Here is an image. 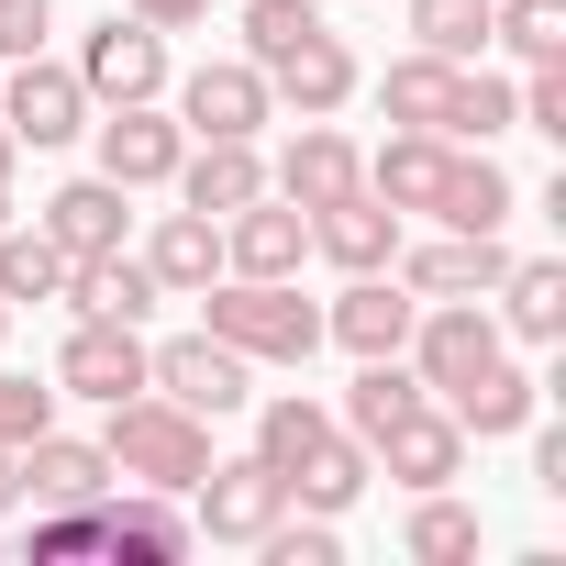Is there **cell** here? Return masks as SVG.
Instances as JSON below:
<instances>
[{"label": "cell", "mask_w": 566, "mask_h": 566, "mask_svg": "<svg viewBox=\"0 0 566 566\" xmlns=\"http://www.w3.org/2000/svg\"><path fill=\"white\" fill-rule=\"evenodd\" d=\"M200 301H211L200 334H222L244 367H312V345H323V312L301 301V277H233L222 266Z\"/></svg>", "instance_id": "6da1fadb"}, {"label": "cell", "mask_w": 566, "mask_h": 566, "mask_svg": "<svg viewBox=\"0 0 566 566\" xmlns=\"http://www.w3.org/2000/svg\"><path fill=\"white\" fill-rule=\"evenodd\" d=\"M101 455H112V478L189 500V489H200V467H211V422H200V411H178L167 389H134V400H112Z\"/></svg>", "instance_id": "7a4b0ae2"}, {"label": "cell", "mask_w": 566, "mask_h": 566, "mask_svg": "<svg viewBox=\"0 0 566 566\" xmlns=\"http://www.w3.org/2000/svg\"><path fill=\"white\" fill-rule=\"evenodd\" d=\"M277 511H290V478H277L266 455H211L200 467V489H189V533H211V544H255Z\"/></svg>", "instance_id": "3957f363"}, {"label": "cell", "mask_w": 566, "mask_h": 566, "mask_svg": "<svg viewBox=\"0 0 566 566\" xmlns=\"http://www.w3.org/2000/svg\"><path fill=\"white\" fill-rule=\"evenodd\" d=\"M78 90H90L101 112H112V101H156V90H167V34L134 23V12L90 23V45H78Z\"/></svg>", "instance_id": "277c9868"}, {"label": "cell", "mask_w": 566, "mask_h": 566, "mask_svg": "<svg viewBox=\"0 0 566 566\" xmlns=\"http://www.w3.org/2000/svg\"><path fill=\"white\" fill-rule=\"evenodd\" d=\"M145 389H167L178 411L222 422V411H244V356L222 334H178V345H145Z\"/></svg>", "instance_id": "5b68a950"}, {"label": "cell", "mask_w": 566, "mask_h": 566, "mask_svg": "<svg viewBox=\"0 0 566 566\" xmlns=\"http://www.w3.org/2000/svg\"><path fill=\"white\" fill-rule=\"evenodd\" d=\"M0 123H12V145H78V134H90V90H78V67L12 56V78H0Z\"/></svg>", "instance_id": "8992f818"}, {"label": "cell", "mask_w": 566, "mask_h": 566, "mask_svg": "<svg viewBox=\"0 0 566 566\" xmlns=\"http://www.w3.org/2000/svg\"><path fill=\"white\" fill-rule=\"evenodd\" d=\"M301 255H312V211L301 200L255 189L244 211H222V266L233 277H301Z\"/></svg>", "instance_id": "52a82bcc"}, {"label": "cell", "mask_w": 566, "mask_h": 566, "mask_svg": "<svg viewBox=\"0 0 566 566\" xmlns=\"http://www.w3.org/2000/svg\"><path fill=\"white\" fill-rule=\"evenodd\" d=\"M266 101H290L301 123H334V112L356 101V56H345V34L312 23L301 45H277V56H266Z\"/></svg>", "instance_id": "ba28073f"}, {"label": "cell", "mask_w": 566, "mask_h": 566, "mask_svg": "<svg viewBox=\"0 0 566 566\" xmlns=\"http://www.w3.org/2000/svg\"><path fill=\"white\" fill-rule=\"evenodd\" d=\"M90 134H101V178H123V189H167L178 156H189V134H178L156 101H112Z\"/></svg>", "instance_id": "9c48e42d"}, {"label": "cell", "mask_w": 566, "mask_h": 566, "mask_svg": "<svg viewBox=\"0 0 566 566\" xmlns=\"http://www.w3.org/2000/svg\"><path fill=\"white\" fill-rule=\"evenodd\" d=\"M489 356H500V323H489L478 301H433V312H411V367H422V389H433V400H444V389H467Z\"/></svg>", "instance_id": "30bf717a"}, {"label": "cell", "mask_w": 566, "mask_h": 566, "mask_svg": "<svg viewBox=\"0 0 566 566\" xmlns=\"http://www.w3.org/2000/svg\"><path fill=\"white\" fill-rule=\"evenodd\" d=\"M277 101H266V67L255 56H211L178 78V134H255Z\"/></svg>", "instance_id": "8fae6325"}, {"label": "cell", "mask_w": 566, "mask_h": 566, "mask_svg": "<svg viewBox=\"0 0 566 566\" xmlns=\"http://www.w3.org/2000/svg\"><path fill=\"white\" fill-rule=\"evenodd\" d=\"M56 389H67V400H101V411L134 400V389H145V334H134V323H78V334L56 345Z\"/></svg>", "instance_id": "7c38bea8"}, {"label": "cell", "mask_w": 566, "mask_h": 566, "mask_svg": "<svg viewBox=\"0 0 566 566\" xmlns=\"http://www.w3.org/2000/svg\"><path fill=\"white\" fill-rule=\"evenodd\" d=\"M367 467H389L400 489H444V478L467 467V422H455V411H433V400H411V411L367 444Z\"/></svg>", "instance_id": "4fadbf2b"}, {"label": "cell", "mask_w": 566, "mask_h": 566, "mask_svg": "<svg viewBox=\"0 0 566 566\" xmlns=\"http://www.w3.org/2000/svg\"><path fill=\"white\" fill-rule=\"evenodd\" d=\"M389 266H400L411 301H478V290H500L511 255H500V233H455V222H444V244H411V255H389Z\"/></svg>", "instance_id": "5bb4252c"}, {"label": "cell", "mask_w": 566, "mask_h": 566, "mask_svg": "<svg viewBox=\"0 0 566 566\" xmlns=\"http://www.w3.org/2000/svg\"><path fill=\"white\" fill-rule=\"evenodd\" d=\"M277 200H301V211H323V200H345V189H367V156L334 134V123H301L290 134V156H277V178H266Z\"/></svg>", "instance_id": "9a60e30c"}, {"label": "cell", "mask_w": 566, "mask_h": 566, "mask_svg": "<svg viewBox=\"0 0 566 566\" xmlns=\"http://www.w3.org/2000/svg\"><path fill=\"white\" fill-rule=\"evenodd\" d=\"M411 312H422V301L400 290V277H378V266H367L356 290L323 312V334H334L345 356H400V345H411Z\"/></svg>", "instance_id": "2e32d148"}, {"label": "cell", "mask_w": 566, "mask_h": 566, "mask_svg": "<svg viewBox=\"0 0 566 566\" xmlns=\"http://www.w3.org/2000/svg\"><path fill=\"white\" fill-rule=\"evenodd\" d=\"M312 244H323L345 277H367V266H389V255H400V211H389L378 189H345V200H323V211H312Z\"/></svg>", "instance_id": "e0dca14e"}, {"label": "cell", "mask_w": 566, "mask_h": 566, "mask_svg": "<svg viewBox=\"0 0 566 566\" xmlns=\"http://www.w3.org/2000/svg\"><path fill=\"white\" fill-rule=\"evenodd\" d=\"M56 301H78V323H145L167 290H156V266H145V255L112 244V255H78V266H67V290H56Z\"/></svg>", "instance_id": "ac0fdd59"}, {"label": "cell", "mask_w": 566, "mask_h": 566, "mask_svg": "<svg viewBox=\"0 0 566 566\" xmlns=\"http://www.w3.org/2000/svg\"><path fill=\"white\" fill-rule=\"evenodd\" d=\"M255 189H266L255 134H200V156H178V200H189V211H211V222H222V211H244Z\"/></svg>", "instance_id": "d6986e66"}, {"label": "cell", "mask_w": 566, "mask_h": 566, "mask_svg": "<svg viewBox=\"0 0 566 566\" xmlns=\"http://www.w3.org/2000/svg\"><path fill=\"white\" fill-rule=\"evenodd\" d=\"M23 500H45V511H78V500H112V455L101 444H67L56 422L23 444Z\"/></svg>", "instance_id": "ffe728a7"}, {"label": "cell", "mask_w": 566, "mask_h": 566, "mask_svg": "<svg viewBox=\"0 0 566 566\" xmlns=\"http://www.w3.org/2000/svg\"><path fill=\"white\" fill-rule=\"evenodd\" d=\"M444 167H455L444 134H389V145L367 156V189H378L389 211H433V200H444Z\"/></svg>", "instance_id": "44dd1931"}, {"label": "cell", "mask_w": 566, "mask_h": 566, "mask_svg": "<svg viewBox=\"0 0 566 566\" xmlns=\"http://www.w3.org/2000/svg\"><path fill=\"white\" fill-rule=\"evenodd\" d=\"M123 200H134L123 178H67V189L45 200V233L67 244V266H78V255H112V244H123Z\"/></svg>", "instance_id": "7402d4cb"}, {"label": "cell", "mask_w": 566, "mask_h": 566, "mask_svg": "<svg viewBox=\"0 0 566 566\" xmlns=\"http://www.w3.org/2000/svg\"><path fill=\"white\" fill-rule=\"evenodd\" d=\"M145 266H156V290H211V277H222V222L211 211H167L156 233H145Z\"/></svg>", "instance_id": "603a6c76"}, {"label": "cell", "mask_w": 566, "mask_h": 566, "mask_svg": "<svg viewBox=\"0 0 566 566\" xmlns=\"http://www.w3.org/2000/svg\"><path fill=\"white\" fill-rule=\"evenodd\" d=\"M101 544L112 555H189L200 533H189V511L167 489H134V500H101Z\"/></svg>", "instance_id": "cb8c5ba5"}, {"label": "cell", "mask_w": 566, "mask_h": 566, "mask_svg": "<svg viewBox=\"0 0 566 566\" xmlns=\"http://www.w3.org/2000/svg\"><path fill=\"white\" fill-rule=\"evenodd\" d=\"M500 334H522V345H555V334H566V266H555V255L500 266Z\"/></svg>", "instance_id": "d4e9b609"}, {"label": "cell", "mask_w": 566, "mask_h": 566, "mask_svg": "<svg viewBox=\"0 0 566 566\" xmlns=\"http://www.w3.org/2000/svg\"><path fill=\"white\" fill-rule=\"evenodd\" d=\"M411 400H433V389H422V367H411V356H367V367H356V389H345V433H356V444H378Z\"/></svg>", "instance_id": "484cf974"}, {"label": "cell", "mask_w": 566, "mask_h": 566, "mask_svg": "<svg viewBox=\"0 0 566 566\" xmlns=\"http://www.w3.org/2000/svg\"><path fill=\"white\" fill-rule=\"evenodd\" d=\"M533 400H544V389H533V378H522L511 356H489V367H478L467 389H444V411H455L467 433H522V422H533Z\"/></svg>", "instance_id": "4316f807"}, {"label": "cell", "mask_w": 566, "mask_h": 566, "mask_svg": "<svg viewBox=\"0 0 566 566\" xmlns=\"http://www.w3.org/2000/svg\"><path fill=\"white\" fill-rule=\"evenodd\" d=\"M356 489H367V444H356V433L334 422V433H323V444H312V455L290 467V500H301V511H345Z\"/></svg>", "instance_id": "83f0119b"}, {"label": "cell", "mask_w": 566, "mask_h": 566, "mask_svg": "<svg viewBox=\"0 0 566 566\" xmlns=\"http://www.w3.org/2000/svg\"><path fill=\"white\" fill-rule=\"evenodd\" d=\"M56 290H67V244H56L45 222H34V233L0 222V301H56Z\"/></svg>", "instance_id": "f1b7e54d"}, {"label": "cell", "mask_w": 566, "mask_h": 566, "mask_svg": "<svg viewBox=\"0 0 566 566\" xmlns=\"http://www.w3.org/2000/svg\"><path fill=\"white\" fill-rule=\"evenodd\" d=\"M444 90H455V56H400V67L378 78V112H389L400 134H433V123H444Z\"/></svg>", "instance_id": "f546056e"}, {"label": "cell", "mask_w": 566, "mask_h": 566, "mask_svg": "<svg viewBox=\"0 0 566 566\" xmlns=\"http://www.w3.org/2000/svg\"><path fill=\"white\" fill-rule=\"evenodd\" d=\"M433 222H455V233H500V222H511V178H500L489 156H455V167H444Z\"/></svg>", "instance_id": "4dcf8cb0"}, {"label": "cell", "mask_w": 566, "mask_h": 566, "mask_svg": "<svg viewBox=\"0 0 566 566\" xmlns=\"http://www.w3.org/2000/svg\"><path fill=\"white\" fill-rule=\"evenodd\" d=\"M511 123H522V112H511V78H489V67L467 78V67H455V90H444V123H433V134H444V145H489V134H511Z\"/></svg>", "instance_id": "1f68e13d"}, {"label": "cell", "mask_w": 566, "mask_h": 566, "mask_svg": "<svg viewBox=\"0 0 566 566\" xmlns=\"http://www.w3.org/2000/svg\"><path fill=\"white\" fill-rule=\"evenodd\" d=\"M411 500H422V511H411V533H400V544H411L422 566H455V555H478V511H467V500H444V489H411Z\"/></svg>", "instance_id": "d6a6232c"}, {"label": "cell", "mask_w": 566, "mask_h": 566, "mask_svg": "<svg viewBox=\"0 0 566 566\" xmlns=\"http://www.w3.org/2000/svg\"><path fill=\"white\" fill-rule=\"evenodd\" d=\"M489 45H511V56H566V0H489Z\"/></svg>", "instance_id": "836d02e7"}, {"label": "cell", "mask_w": 566, "mask_h": 566, "mask_svg": "<svg viewBox=\"0 0 566 566\" xmlns=\"http://www.w3.org/2000/svg\"><path fill=\"white\" fill-rule=\"evenodd\" d=\"M323 433H334V411H323V400H266V422H255V455H266L277 478H290V467H301Z\"/></svg>", "instance_id": "e575fe53"}, {"label": "cell", "mask_w": 566, "mask_h": 566, "mask_svg": "<svg viewBox=\"0 0 566 566\" xmlns=\"http://www.w3.org/2000/svg\"><path fill=\"white\" fill-rule=\"evenodd\" d=\"M411 34H422V56H478L489 45V0H411Z\"/></svg>", "instance_id": "d590c367"}, {"label": "cell", "mask_w": 566, "mask_h": 566, "mask_svg": "<svg viewBox=\"0 0 566 566\" xmlns=\"http://www.w3.org/2000/svg\"><path fill=\"white\" fill-rule=\"evenodd\" d=\"M255 555H266V566H334V555H345V533H334V511H312V522L277 511V522L255 533Z\"/></svg>", "instance_id": "8d00e7d4"}, {"label": "cell", "mask_w": 566, "mask_h": 566, "mask_svg": "<svg viewBox=\"0 0 566 566\" xmlns=\"http://www.w3.org/2000/svg\"><path fill=\"white\" fill-rule=\"evenodd\" d=\"M511 112H522V134H555L566 145V56H544L533 90H511Z\"/></svg>", "instance_id": "74e56055"}, {"label": "cell", "mask_w": 566, "mask_h": 566, "mask_svg": "<svg viewBox=\"0 0 566 566\" xmlns=\"http://www.w3.org/2000/svg\"><path fill=\"white\" fill-rule=\"evenodd\" d=\"M90 544H101V500H78V511H56V522H34V533H23V555H34V566L90 555Z\"/></svg>", "instance_id": "f35d334b"}, {"label": "cell", "mask_w": 566, "mask_h": 566, "mask_svg": "<svg viewBox=\"0 0 566 566\" xmlns=\"http://www.w3.org/2000/svg\"><path fill=\"white\" fill-rule=\"evenodd\" d=\"M45 422H56V389H34V378L0 367V444H34Z\"/></svg>", "instance_id": "ab89813d"}, {"label": "cell", "mask_w": 566, "mask_h": 566, "mask_svg": "<svg viewBox=\"0 0 566 566\" xmlns=\"http://www.w3.org/2000/svg\"><path fill=\"white\" fill-rule=\"evenodd\" d=\"M56 34V0H0V56H45Z\"/></svg>", "instance_id": "60d3db41"}, {"label": "cell", "mask_w": 566, "mask_h": 566, "mask_svg": "<svg viewBox=\"0 0 566 566\" xmlns=\"http://www.w3.org/2000/svg\"><path fill=\"white\" fill-rule=\"evenodd\" d=\"M200 12H211V0H134V23H156V34H189Z\"/></svg>", "instance_id": "b9f144b4"}, {"label": "cell", "mask_w": 566, "mask_h": 566, "mask_svg": "<svg viewBox=\"0 0 566 566\" xmlns=\"http://www.w3.org/2000/svg\"><path fill=\"white\" fill-rule=\"evenodd\" d=\"M533 489H555V500H566V433H533Z\"/></svg>", "instance_id": "7bdbcfd3"}, {"label": "cell", "mask_w": 566, "mask_h": 566, "mask_svg": "<svg viewBox=\"0 0 566 566\" xmlns=\"http://www.w3.org/2000/svg\"><path fill=\"white\" fill-rule=\"evenodd\" d=\"M23 500V444H0V511Z\"/></svg>", "instance_id": "ee69618b"}, {"label": "cell", "mask_w": 566, "mask_h": 566, "mask_svg": "<svg viewBox=\"0 0 566 566\" xmlns=\"http://www.w3.org/2000/svg\"><path fill=\"white\" fill-rule=\"evenodd\" d=\"M12 156H23V145H12V123H0V178H12Z\"/></svg>", "instance_id": "f6af8a7d"}, {"label": "cell", "mask_w": 566, "mask_h": 566, "mask_svg": "<svg viewBox=\"0 0 566 566\" xmlns=\"http://www.w3.org/2000/svg\"><path fill=\"white\" fill-rule=\"evenodd\" d=\"M0 222H12V178H0Z\"/></svg>", "instance_id": "bcb514c9"}, {"label": "cell", "mask_w": 566, "mask_h": 566, "mask_svg": "<svg viewBox=\"0 0 566 566\" xmlns=\"http://www.w3.org/2000/svg\"><path fill=\"white\" fill-rule=\"evenodd\" d=\"M0 334H12V301H0Z\"/></svg>", "instance_id": "7dc6e473"}]
</instances>
